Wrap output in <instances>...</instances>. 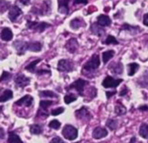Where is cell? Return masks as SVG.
<instances>
[{
	"label": "cell",
	"mask_w": 148,
	"mask_h": 143,
	"mask_svg": "<svg viewBox=\"0 0 148 143\" xmlns=\"http://www.w3.org/2000/svg\"><path fill=\"white\" fill-rule=\"evenodd\" d=\"M62 134L65 139H67L69 141H74L78 136V130L75 127H73L72 125L67 124L62 129Z\"/></svg>",
	"instance_id": "1"
},
{
	"label": "cell",
	"mask_w": 148,
	"mask_h": 143,
	"mask_svg": "<svg viewBox=\"0 0 148 143\" xmlns=\"http://www.w3.org/2000/svg\"><path fill=\"white\" fill-rule=\"evenodd\" d=\"M100 58L99 56L97 54H95L92 56V57L85 63L83 69L87 70V71H94L95 69H97L100 66Z\"/></svg>",
	"instance_id": "2"
},
{
	"label": "cell",
	"mask_w": 148,
	"mask_h": 143,
	"mask_svg": "<svg viewBox=\"0 0 148 143\" xmlns=\"http://www.w3.org/2000/svg\"><path fill=\"white\" fill-rule=\"evenodd\" d=\"M57 69L60 72H71L74 69V63L70 60L62 59L58 62Z\"/></svg>",
	"instance_id": "3"
},
{
	"label": "cell",
	"mask_w": 148,
	"mask_h": 143,
	"mask_svg": "<svg viewBox=\"0 0 148 143\" xmlns=\"http://www.w3.org/2000/svg\"><path fill=\"white\" fill-rule=\"evenodd\" d=\"M88 84V82L84 80V79H78L76 81H75L72 84L69 85V87L67 89H75L78 91V93L81 95V96H83V89H84V87L86 85Z\"/></svg>",
	"instance_id": "4"
},
{
	"label": "cell",
	"mask_w": 148,
	"mask_h": 143,
	"mask_svg": "<svg viewBox=\"0 0 148 143\" xmlns=\"http://www.w3.org/2000/svg\"><path fill=\"white\" fill-rule=\"evenodd\" d=\"M26 26H27L29 29H31V30H37V31H39V32H42V31H44L45 29L49 28V27L50 26V24H49V23H44V22L36 23V22L28 21Z\"/></svg>",
	"instance_id": "5"
},
{
	"label": "cell",
	"mask_w": 148,
	"mask_h": 143,
	"mask_svg": "<svg viewBox=\"0 0 148 143\" xmlns=\"http://www.w3.org/2000/svg\"><path fill=\"white\" fill-rule=\"evenodd\" d=\"M123 82L122 79H114L108 76L102 82V86L104 88H116Z\"/></svg>",
	"instance_id": "6"
},
{
	"label": "cell",
	"mask_w": 148,
	"mask_h": 143,
	"mask_svg": "<svg viewBox=\"0 0 148 143\" xmlns=\"http://www.w3.org/2000/svg\"><path fill=\"white\" fill-rule=\"evenodd\" d=\"M47 0L43 1L42 6L40 9H36V8H32V12L36 13V14H40V15H46L48 13L50 12V1L49 3H46Z\"/></svg>",
	"instance_id": "7"
},
{
	"label": "cell",
	"mask_w": 148,
	"mask_h": 143,
	"mask_svg": "<svg viewBox=\"0 0 148 143\" xmlns=\"http://www.w3.org/2000/svg\"><path fill=\"white\" fill-rule=\"evenodd\" d=\"M28 45H29V43L23 42V41H16L13 43V47H15L19 56L23 55L25 53V51L28 50Z\"/></svg>",
	"instance_id": "8"
},
{
	"label": "cell",
	"mask_w": 148,
	"mask_h": 143,
	"mask_svg": "<svg viewBox=\"0 0 148 143\" xmlns=\"http://www.w3.org/2000/svg\"><path fill=\"white\" fill-rule=\"evenodd\" d=\"M75 117L82 121H88L91 119V115L86 107H82L79 110L75 111Z\"/></svg>",
	"instance_id": "9"
},
{
	"label": "cell",
	"mask_w": 148,
	"mask_h": 143,
	"mask_svg": "<svg viewBox=\"0 0 148 143\" xmlns=\"http://www.w3.org/2000/svg\"><path fill=\"white\" fill-rule=\"evenodd\" d=\"M22 14V10H20V8L16 5H14L12 6L10 9V11H9V18L11 22H15L16 20V18Z\"/></svg>",
	"instance_id": "10"
},
{
	"label": "cell",
	"mask_w": 148,
	"mask_h": 143,
	"mask_svg": "<svg viewBox=\"0 0 148 143\" xmlns=\"http://www.w3.org/2000/svg\"><path fill=\"white\" fill-rule=\"evenodd\" d=\"M65 48L70 53H75L78 49V42L75 38H70L65 44Z\"/></svg>",
	"instance_id": "11"
},
{
	"label": "cell",
	"mask_w": 148,
	"mask_h": 143,
	"mask_svg": "<svg viewBox=\"0 0 148 143\" xmlns=\"http://www.w3.org/2000/svg\"><path fill=\"white\" fill-rule=\"evenodd\" d=\"M93 137L96 140H99V139H101V138H104L108 135V130L104 128H101V127H98L96 129H94L93 131Z\"/></svg>",
	"instance_id": "12"
},
{
	"label": "cell",
	"mask_w": 148,
	"mask_h": 143,
	"mask_svg": "<svg viewBox=\"0 0 148 143\" xmlns=\"http://www.w3.org/2000/svg\"><path fill=\"white\" fill-rule=\"evenodd\" d=\"M30 82V79L29 77H26L24 75H19L16 79H15V82L16 84L19 87V88H24L26 87Z\"/></svg>",
	"instance_id": "13"
},
{
	"label": "cell",
	"mask_w": 148,
	"mask_h": 143,
	"mask_svg": "<svg viewBox=\"0 0 148 143\" xmlns=\"http://www.w3.org/2000/svg\"><path fill=\"white\" fill-rule=\"evenodd\" d=\"M33 102V97L27 95V96H24L23 97H22L21 99H19L17 102H15L16 105H18V106H25V107H29L31 106Z\"/></svg>",
	"instance_id": "14"
},
{
	"label": "cell",
	"mask_w": 148,
	"mask_h": 143,
	"mask_svg": "<svg viewBox=\"0 0 148 143\" xmlns=\"http://www.w3.org/2000/svg\"><path fill=\"white\" fill-rule=\"evenodd\" d=\"M69 0H58V11L62 14H67L69 10Z\"/></svg>",
	"instance_id": "15"
},
{
	"label": "cell",
	"mask_w": 148,
	"mask_h": 143,
	"mask_svg": "<svg viewBox=\"0 0 148 143\" xmlns=\"http://www.w3.org/2000/svg\"><path fill=\"white\" fill-rule=\"evenodd\" d=\"M97 23L99 25H101V27H108L109 25H111L112 21L111 18L108 16L106 15H100L97 18Z\"/></svg>",
	"instance_id": "16"
},
{
	"label": "cell",
	"mask_w": 148,
	"mask_h": 143,
	"mask_svg": "<svg viewBox=\"0 0 148 143\" xmlns=\"http://www.w3.org/2000/svg\"><path fill=\"white\" fill-rule=\"evenodd\" d=\"M13 37V33L10 28H3L1 31V38L3 41H10Z\"/></svg>",
	"instance_id": "17"
},
{
	"label": "cell",
	"mask_w": 148,
	"mask_h": 143,
	"mask_svg": "<svg viewBox=\"0 0 148 143\" xmlns=\"http://www.w3.org/2000/svg\"><path fill=\"white\" fill-rule=\"evenodd\" d=\"M69 24H70V27L72 29H74V30H78L79 28H81L82 26H85L84 21L82 18H79V17L74 18L73 20H71Z\"/></svg>",
	"instance_id": "18"
},
{
	"label": "cell",
	"mask_w": 148,
	"mask_h": 143,
	"mask_svg": "<svg viewBox=\"0 0 148 143\" xmlns=\"http://www.w3.org/2000/svg\"><path fill=\"white\" fill-rule=\"evenodd\" d=\"M42 50V43L39 42H34V43H29L28 45V50L32 52H39Z\"/></svg>",
	"instance_id": "19"
},
{
	"label": "cell",
	"mask_w": 148,
	"mask_h": 143,
	"mask_svg": "<svg viewBox=\"0 0 148 143\" xmlns=\"http://www.w3.org/2000/svg\"><path fill=\"white\" fill-rule=\"evenodd\" d=\"M91 30H92V32H93L94 34H95V35H97V36H101V35H103V34L105 33V31L103 30V29H101V26L99 25L98 23H94V24H92V26H91Z\"/></svg>",
	"instance_id": "20"
},
{
	"label": "cell",
	"mask_w": 148,
	"mask_h": 143,
	"mask_svg": "<svg viewBox=\"0 0 148 143\" xmlns=\"http://www.w3.org/2000/svg\"><path fill=\"white\" fill-rule=\"evenodd\" d=\"M13 97V93L10 89H6L3 91V93L2 94V96H0V102H4L10 99H11Z\"/></svg>",
	"instance_id": "21"
},
{
	"label": "cell",
	"mask_w": 148,
	"mask_h": 143,
	"mask_svg": "<svg viewBox=\"0 0 148 143\" xmlns=\"http://www.w3.org/2000/svg\"><path fill=\"white\" fill-rule=\"evenodd\" d=\"M8 143H23L20 137L14 132H9Z\"/></svg>",
	"instance_id": "22"
},
{
	"label": "cell",
	"mask_w": 148,
	"mask_h": 143,
	"mask_svg": "<svg viewBox=\"0 0 148 143\" xmlns=\"http://www.w3.org/2000/svg\"><path fill=\"white\" fill-rule=\"evenodd\" d=\"M114 111H115V114H116L117 116H122V115H125V114H126L127 109H126V108L122 105L121 102H118L117 105L115 106Z\"/></svg>",
	"instance_id": "23"
},
{
	"label": "cell",
	"mask_w": 148,
	"mask_h": 143,
	"mask_svg": "<svg viewBox=\"0 0 148 143\" xmlns=\"http://www.w3.org/2000/svg\"><path fill=\"white\" fill-rule=\"evenodd\" d=\"M114 50H108V51H105L103 52L102 54V60H103V63H107L111 58H113V56H114Z\"/></svg>",
	"instance_id": "24"
},
{
	"label": "cell",
	"mask_w": 148,
	"mask_h": 143,
	"mask_svg": "<svg viewBox=\"0 0 148 143\" xmlns=\"http://www.w3.org/2000/svg\"><path fill=\"white\" fill-rule=\"evenodd\" d=\"M109 69L113 71V73H114L116 75H121V74H122V71H123V66L121 63H119L115 65H112Z\"/></svg>",
	"instance_id": "25"
},
{
	"label": "cell",
	"mask_w": 148,
	"mask_h": 143,
	"mask_svg": "<svg viewBox=\"0 0 148 143\" xmlns=\"http://www.w3.org/2000/svg\"><path fill=\"white\" fill-rule=\"evenodd\" d=\"M140 135L142 137V138H145V139H147L148 138V125L147 123H143L140 128Z\"/></svg>",
	"instance_id": "26"
},
{
	"label": "cell",
	"mask_w": 148,
	"mask_h": 143,
	"mask_svg": "<svg viewBox=\"0 0 148 143\" xmlns=\"http://www.w3.org/2000/svg\"><path fill=\"white\" fill-rule=\"evenodd\" d=\"M42 61V59H36V60H34V61H32L29 65H27L26 67H25V69L26 70H28V71H29V72H31V73H35V69H36V64L38 63H40Z\"/></svg>",
	"instance_id": "27"
},
{
	"label": "cell",
	"mask_w": 148,
	"mask_h": 143,
	"mask_svg": "<svg viewBox=\"0 0 148 143\" xmlns=\"http://www.w3.org/2000/svg\"><path fill=\"white\" fill-rule=\"evenodd\" d=\"M139 68H140V66H139L138 63H134L128 64V75H129L130 76H134L135 73L137 72V70L139 69Z\"/></svg>",
	"instance_id": "28"
},
{
	"label": "cell",
	"mask_w": 148,
	"mask_h": 143,
	"mask_svg": "<svg viewBox=\"0 0 148 143\" xmlns=\"http://www.w3.org/2000/svg\"><path fill=\"white\" fill-rule=\"evenodd\" d=\"M39 96H40L41 97H50V98L57 97V95H56L53 91H50V90L40 91V92H39Z\"/></svg>",
	"instance_id": "29"
},
{
	"label": "cell",
	"mask_w": 148,
	"mask_h": 143,
	"mask_svg": "<svg viewBox=\"0 0 148 143\" xmlns=\"http://www.w3.org/2000/svg\"><path fill=\"white\" fill-rule=\"evenodd\" d=\"M139 84L140 85V87H147L148 85V71L145 72L144 75L142 76V77L140 79V81L138 82Z\"/></svg>",
	"instance_id": "30"
},
{
	"label": "cell",
	"mask_w": 148,
	"mask_h": 143,
	"mask_svg": "<svg viewBox=\"0 0 148 143\" xmlns=\"http://www.w3.org/2000/svg\"><path fill=\"white\" fill-rule=\"evenodd\" d=\"M29 131L33 135H40L42 133V128L39 125H37V124L31 125L30 129H29Z\"/></svg>",
	"instance_id": "31"
},
{
	"label": "cell",
	"mask_w": 148,
	"mask_h": 143,
	"mask_svg": "<svg viewBox=\"0 0 148 143\" xmlns=\"http://www.w3.org/2000/svg\"><path fill=\"white\" fill-rule=\"evenodd\" d=\"M118 126V122L116 120H113V119H109L107 122V127L110 129V130H115L117 129Z\"/></svg>",
	"instance_id": "32"
},
{
	"label": "cell",
	"mask_w": 148,
	"mask_h": 143,
	"mask_svg": "<svg viewBox=\"0 0 148 143\" xmlns=\"http://www.w3.org/2000/svg\"><path fill=\"white\" fill-rule=\"evenodd\" d=\"M103 43L108 44V45H109V44H119V42L116 40V38H115L114 36L109 35V36L107 37V39L103 42Z\"/></svg>",
	"instance_id": "33"
},
{
	"label": "cell",
	"mask_w": 148,
	"mask_h": 143,
	"mask_svg": "<svg viewBox=\"0 0 148 143\" xmlns=\"http://www.w3.org/2000/svg\"><path fill=\"white\" fill-rule=\"evenodd\" d=\"M52 104H53V102H51V101H45V100L41 101L40 103H39L40 108L42 109H44V110H46V109H47L50 105H52Z\"/></svg>",
	"instance_id": "34"
},
{
	"label": "cell",
	"mask_w": 148,
	"mask_h": 143,
	"mask_svg": "<svg viewBox=\"0 0 148 143\" xmlns=\"http://www.w3.org/2000/svg\"><path fill=\"white\" fill-rule=\"evenodd\" d=\"M76 99H77L76 96H74V95H67V96H64V102H65L66 104H69V103L75 102Z\"/></svg>",
	"instance_id": "35"
},
{
	"label": "cell",
	"mask_w": 148,
	"mask_h": 143,
	"mask_svg": "<svg viewBox=\"0 0 148 143\" xmlns=\"http://www.w3.org/2000/svg\"><path fill=\"white\" fill-rule=\"evenodd\" d=\"M49 127L51 128V129H53L57 130V129H59V128L61 127V123H60V122L57 121V120H53V121H51V122H49Z\"/></svg>",
	"instance_id": "36"
},
{
	"label": "cell",
	"mask_w": 148,
	"mask_h": 143,
	"mask_svg": "<svg viewBox=\"0 0 148 143\" xmlns=\"http://www.w3.org/2000/svg\"><path fill=\"white\" fill-rule=\"evenodd\" d=\"M10 6V3L8 2H5L4 0H1V3H0V10H1V13H3L7 9L8 7Z\"/></svg>",
	"instance_id": "37"
},
{
	"label": "cell",
	"mask_w": 148,
	"mask_h": 143,
	"mask_svg": "<svg viewBox=\"0 0 148 143\" xmlns=\"http://www.w3.org/2000/svg\"><path fill=\"white\" fill-rule=\"evenodd\" d=\"M64 111V109L63 108H58V109H53L51 111V115L56 116H59L60 114H62V112Z\"/></svg>",
	"instance_id": "38"
},
{
	"label": "cell",
	"mask_w": 148,
	"mask_h": 143,
	"mask_svg": "<svg viewBox=\"0 0 148 143\" xmlns=\"http://www.w3.org/2000/svg\"><path fill=\"white\" fill-rule=\"evenodd\" d=\"M10 74L9 72L3 71V74H2V76H1V81L6 80V79H8V78H10Z\"/></svg>",
	"instance_id": "39"
},
{
	"label": "cell",
	"mask_w": 148,
	"mask_h": 143,
	"mask_svg": "<svg viewBox=\"0 0 148 143\" xmlns=\"http://www.w3.org/2000/svg\"><path fill=\"white\" fill-rule=\"evenodd\" d=\"M50 143H65L60 137H55L51 140Z\"/></svg>",
	"instance_id": "40"
},
{
	"label": "cell",
	"mask_w": 148,
	"mask_h": 143,
	"mask_svg": "<svg viewBox=\"0 0 148 143\" xmlns=\"http://www.w3.org/2000/svg\"><path fill=\"white\" fill-rule=\"evenodd\" d=\"M36 74L37 75H43V74H50V71L49 70H46V69H42V70H37L36 71Z\"/></svg>",
	"instance_id": "41"
},
{
	"label": "cell",
	"mask_w": 148,
	"mask_h": 143,
	"mask_svg": "<svg viewBox=\"0 0 148 143\" xmlns=\"http://www.w3.org/2000/svg\"><path fill=\"white\" fill-rule=\"evenodd\" d=\"M73 1H74V4H79V3L87 4L88 3V0H73Z\"/></svg>",
	"instance_id": "42"
},
{
	"label": "cell",
	"mask_w": 148,
	"mask_h": 143,
	"mask_svg": "<svg viewBox=\"0 0 148 143\" xmlns=\"http://www.w3.org/2000/svg\"><path fill=\"white\" fill-rule=\"evenodd\" d=\"M143 23H144L146 26H148V13H147V14H145V15H144Z\"/></svg>",
	"instance_id": "43"
},
{
	"label": "cell",
	"mask_w": 148,
	"mask_h": 143,
	"mask_svg": "<svg viewBox=\"0 0 148 143\" xmlns=\"http://www.w3.org/2000/svg\"><path fill=\"white\" fill-rule=\"evenodd\" d=\"M127 88L125 87V88L120 92V96H125V95L127 94Z\"/></svg>",
	"instance_id": "44"
},
{
	"label": "cell",
	"mask_w": 148,
	"mask_h": 143,
	"mask_svg": "<svg viewBox=\"0 0 148 143\" xmlns=\"http://www.w3.org/2000/svg\"><path fill=\"white\" fill-rule=\"evenodd\" d=\"M139 109H140V111H147V110H148V106H147V105H143V106H140V107L139 108Z\"/></svg>",
	"instance_id": "45"
},
{
	"label": "cell",
	"mask_w": 148,
	"mask_h": 143,
	"mask_svg": "<svg viewBox=\"0 0 148 143\" xmlns=\"http://www.w3.org/2000/svg\"><path fill=\"white\" fill-rule=\"evenodd\" d=\"M115 93H117L116 91H113V92H106V95H107V98L108 99L110 96H114V95H115Z\"/></svg>",
	"instance_id": "46"
},
{
	"label": "cell",
	"mask_w": 148,
	"mask_h": 143,
	"mask_svg": "<svg viewBox=\"0 0 148 143\" xmlns=\"http://www.w3.org/2000/svg\"><path fill=\"white\" fill-rule=\"evenodd\" d=\"M24 5H27V4H29V0H20Z\"/></svg>",
	"instance_id": "47"
},
{
	"label": "cell",
	"mask_w": 148,
	"mask_h": 143,
	"mask_svg": "<svg viewBox=\"0 0 148 143\" xmlns=\"http://www.w3.org/2000/svg\"><path fill=\"white\" fill-rule=\"evenodd\" d=\"M129 143H136V138H135V137H133V138L130 140V142Z\"/></svg>",
	"instance_id": "48"
},
{
	"label": "cell",
	"mask_w": 148,
	"mask_h": 143,
	"mask_svg": "<svg viewBox=\"0 0 148 143\" xmlns=\"http://www.w3.org/2000/svg\"><path fill=\"white\" fill-rule=\"evenodd\" d=\"M1 138L2 139L3 138V129H1Z\"/></svg>",
	"instance_id": "49"
}]
</instances>
